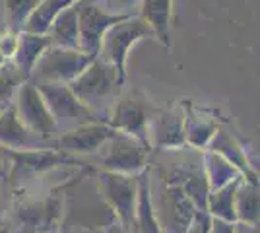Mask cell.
Instances as JSON below:
<instances>
[{
	"label": "cell",
	"mask_w": 260,
	"mask_h": 233,
	"mask_svg": "<svg viewBox=\"0 0 260 233\" xmlns=\"http://www.w3.org/2000/svg\"><path fill=\"white\" fill-rule=\"evenodd\" d=\"M76 99L86 105L101 122H107L109 113L120 95L122 84L119 82L117 70L101 58H93L91 64L68 84Z\"/></svg>",
	"instance_id": "obj_1"
},
{
	"label": "cell",
	"mask_w": 260,
	"mask_h": 233,
	"mask_svg": "<svg viewBox=\"0 0 260 233\" xmlns=\"http://www.w3.org/2000/svg\"><path fill=\"white\" fill-rule=\"evenodd\" d=\"M144 37H153L152 29L138 16H132L109 27L107 34L101 39L98 58L109 62L117 70V76L122 86L126 82V58H128L130 49Z\"/></svg>",
	"instance_id": "obj_2"
},
{
	"label": "cell",
	"mask_w": 260,
	"mask_h": 233,
	"mask_svg": "<svg viewBox=\"0 0 260 233\" xmlns=\"http://www.w3.org/2000/svg\"><path fill=\"white\" fill-rule=\"evenodd\" d=\"M93 56L86 55L76 49H62L51 45L43 55L39 56L37 64L31 70L33 84H70L78 78L89 64Z\"/></svg>",
	"instance_id": "obj_3"
},
{
	"label": "cell",
	"mask_w": 260,
	"mask_h": 233,
	"mask_svg": "<svg viewBox=\"0 0 260 233\" xmlns=\"http://www.w3.org/2000/svg\"><path fill=\"white\" fill-rule=\"evenodd\" d=\"M99 152L103 171L138 177L146 171L150 146L136 140L134 136L115 130V134L99 148Z\"/></svg>",
	"instance_id": "obj_4"
},
{
	"label": "cell",
	"mask_w": 260,
	"mask_h": 233,
	"mask_svg": "<svg viewBox=\"0 0 260 233\" xmlns=\"http://www.w3.org/2000/svg\"><path fill=\"white\" fill-rule=\"evenodd\" d=\"M35 86L47 103V109L53 117L58 134L68 132L82 124L101 122L86 105H82L76 99V95L66 84H35Z\"/></svg>",
	"instance_id": "obj_5"
},
{
	"label": "cell",
	"mask_w": 260,
	"mask_h": 233,
	"mask_svg": "<svg viewBox=\"0 0 260 233\" xmlns=\"http://www.w3.org/2000/svg\"><path fill=\"white\" fill-rule=\"evenodd\" d=\"M95 181L99 196L107 204L124 229L134 225V210L138 198V177L101 171Z\"/></svg>",
	"instance_id": "obj_6"
},
{
	"label": "cell",
	"mask_w": 260,
	"mask_h": 233,
	"mask_svg": "<svg viewBox=\"0 0 260 233\" xmlns=\"http://www.w3.org/2000/svg\"><path fill=\"white\" fill-rule=\"evenodd\" d=\"M153 111L155 109L140 91H126V93H120L117 97L113 109L109 113L107 124L113 130L134 136L136 140L150 146L148 124H150Z\"/></svg>",
	"instance_id": "obj_7"
},
{
	"label": "cell",
	"mask_w": 260,
	"mask_h": 233,
	"mask_svg": "<svg viewBox=\"0 0 260 233\" xmlns=\"http://www.w3.org/2000/svg\"><path fill=\"white\" fill-rule=\"evenodd\" d=\"M14 107H16L20 121L31 132L39 134L41 138H47V140H54L58 136L56 124L47 109V103L43 101L39 89L31 80H25L18 88L16 95H14Z\"/></svg>",
	"instance_id": "obj_8"
},
{
	"label": "cell",
	"mask_w": 260,
	"mask_h": 233,
	"mask_svg": "<svg viewBox=\"0 0 260 233\" xmlns=\"http://www.w3.org/2000/svg\"><path fill=\"white\" fill-rule=\"evenodd\" d=\"M126 20L124 16H113L101 10L93 0L78 2V29H80V51L89 56L99 55V45L109 27Z\"/></svg>",
	"instance_id": "obj_9"
},
{
	"label": "cell",
	"mask_w": 260,
	"mask_h": 233,
	"mask_svg": "<svg viewBox=\"0 0 260 233\" xmlns=\"http://www.w3.org/2000/svg\"><path fill=\"white\" fill-rule=\"evenodd\" d=\"M153 212L161 233H184L194 218L196 208L179 185H167L161 194V206L153 204Z\"/></svg>",
	"instance_id": "obj_10"
},
{
	"label": "cell",
	"mask_w": 260,
	"mask_h": 233,
	"mask_svg": "<svg viewBox=\"0 0 260 233\" xmlns=\"http://www.w3.org/2000/svg\"><path fill=\"white\" fill-rule=\"evenodd\" d=\"M0 146L10 152H35V150H54V140L41 138L31 132L18 117L14 101L0 113Z\"/></svg>",
	"instance_id": "obj_11"
},
{
	"label": "cell",
	"mask_w": 260,
	"mask_h": 233,
	"mask_svg": "<svg viewBox=\"0 0 260 233\" xmlns=\"http://www.w3.org/2000/svg\"><path fill=\"white\" fill-rule=\"evenodd\" d=\"M115 134L107 122H89L68 132L58 134L54 138V150L64 154H86L91 155Z\"/></svg>",
	"instance_id": "obj_12"
},
{
	"label": "cell",
	"mask_w": 260,
	"mask_h": 233,
	"mask_svg": "<svg viewBox=\"0 0 260 233\" xmlns=\"http://www.w3.org/2000/svg\"><path fill=\"white\" fill-rule=\"evenodd\" d=\"M184 109L173 107L165 111H153L148 124V142L157 148H181L184 146Z\"/></svg>",
	"instance_id": "obj_13"
},
{
	"label": "cell",
	"mask_w": 260,
	"mask_h": 233,
	"mask_svg": "<svg viewBox=\"0 0 260 233\" xmlns=\"http://www.w3.org/2000/svg\"><path fill=\"white\" fill-rule=\"evenodd\" d=\"M171 6L173 0H140L138 18L148 23L152 35L163 45L169 47V27H171Z\"/></svg>",
	"instance_id": "obj_14"
},
{
	"label": "cell",
	"mask_w": 260,
	"mask_h": 233,
	"mask_svg": "<svg viewBox=\"0 0 260 233\" xmlns=\"http://www.w3.org/2000/svg\"><path fill=\"white\" fill-rule=\"evenodd\" d=\"M51 47V39L47 35H35V34H25L20 31L18 34V47L10 62L20 70L25 80H29L33 66L37 64L39 56Z\"/></svg>",
	"instance_id": "obj_15"
},
{
	"label": "cell",
	"mask_w": 260,
	"mask_h": 233,
	"mask_svg": "<svg viewBox=\"0 0 260 233\" xmlns=\"http://www.w3.org/2000/svg\"><path fill=\"white\" fill-rule=\"evenodd\" d=\"M206 150L216 152V154H219L221 157H225L231 165L237 167L239 171H241V175L245 179H249L252 183H258V175H256V171L250 167L249 159H247V154H245V148L239 144L233 136H229L228 132H223V130L217 128L216 134L212 136V140H210V144H208Z\"/></svg>",
	"instance_id": "obj_16"
},
{
	"label": "cell",
	"mask_w": 260,
	"mask_h": 233,
	"mask_svg": "<svg viewBox=\"0 0 260 233\" xmlns=\"http://www.w3.org/2000/svg\"><path fill=\"white\" fill-rule=\"evenodd\" d=\"M184 109V144L194 146V148H200V150H206L212 136L216 134L217 124L216 121L206 115V113L198 111V109H192L188 107L186 103L183 105Z\"/></svg>",
	"instance_id": "obj_17"
},
{
	"label": "cell",
	"mask_w": 260,
	"mask_h": 233,
	"mask_svg": "<svg viewBox=\"0 0 260 233\" xmlns=\"http://www.w3.org/2000/svg\"><path fill=\"white\" fill-rule=\"evenodd\" d=\"M47 37L51 45L62 49H76L80 51V29H78V4L68 6L56 16Z\"/></svg>",
	"instance_id": "obj_18"
},
{
	"label": "cell",
	"mask_w": 260,
	"mask_h": 233,
	"mask_svg": "<svg viewBox=\"0 0 260 233\" xmlns=\"http://www.w3.org/2000/svg\"><path fill=\"white\" fill-rule=\"evenodd\" d=\"M134 225L140 233H161L152 204V183L150 173L144 171L138 175V198L134 210Z\"/></svg>",
	"instance_id": "obj_19"
},
{
	"label": "cell",
	"mask_w": 260,
	"mask_h": 233,
	"mask_svg": "<svg viewBox=\"0 0 260 233\" xmlns=\"http://www.w3.org/2000/svg\"><path fill=\"white\" fill-rule=\"evenodd\" d=\"M80 0H41L35 6V10L29 14V18H27V22H25L22 31L35 35H47L53 22L56 20V16L64 8L74 6Z\"/></svg>",
	"instance_id": "obj_20"
},
{
	"label": "cell",
	"mask_w": 260,
	"mask_h": 233,
	"mask_svg": "<svg viewBox=\"0 0 260 233\" xmlns=\"http://www.w3.org/2000/svg\"><path fill=\"white\" fill-rule=\"evenodd\" d=\"M12 165L18 171H31V173H43L53 167L68 161L62 152L58 150H35V152H10Z\"/></svg>",
	"instance_id": "obj_21"
},
{
	"label": "cell",
	"mask_w": 260,
	"mask_h": 233,
	"mask_svg": "<svg viewBox=\"0 0 260 233\" xmlns=\"http://www.w3.org/2000/svg\"><path fill=\"white\" fill-rule=\"evenodd\" d=\"M235 220L245 225H258V183L241 177L235 192Z\"/></svg>",
	"instance_id": "obj_22"
},
{
	"label": "cell",
	"mask_w": 260,
	"mask_h": 233,
	"mask_svg": "<svg viewBox=\"0 0 260 233\" xmlns=\"http://www.w3.org/2000/svg\"><path fill=\"white\" fill-rule=\"evenodd\" d=\"M204 177H206V183L210 187V192H212V190L221 189V187L229 185L231 181L239 179L241 171L235 165H231L225 157L206 150V154H204Z\"/></svg>",
	"instance_id": "obj_23"
},
{
	"label": "cell",
	"mask_w": 260,
	"mask_h": 233,
	"mask_svg": "<svg viewBox=\"0 0 260 233\" xmlns=\"http://www.w3.org/2000/svg\"><path fill=\"white\" fill-rule=\"evenodd\" d=\"M241 177H243V175H241ZM241 177L235 179V181H231L229 185L221 187V189L212 190V192L208 194L206 212L212 218L223 220V222L237 223V220H235V192H237Z\"/></svg>",
	"instance_id": "obj_24"
},
{
	"label": "cell",
	"mask_w": 260,
	"mask_h": 233,
	"mask_svg": "<svg viewBox=\"0 0 260 233\" xmlns=\"http://www.w3.org/2000/svg\"><path fill=\"white\" fill-rule=\"evenodd\" d=\"M41 0H2L4 18H6V29L12 34H20L27 22L29 14Z\"/></svg>",
	"instance_id": "obj_25"
},
{
	"label": "cell",
	"mask_w": 260,
	"mask_h": 233,
	"mask_svg": "<svg viewBox=\"0 0 260 233\" xmlns=\"http://www.w3.org/2000/svg\"><path fill=\"white\" fill-rule=\"evenodd\" d=\"M23 82H25V78L12 62H6L0 68V113L14 101V95Z\"/></svg>",
	"instance_id": "obj_26"
},
{
	"label": "cell",
	"mask_w": 260,
	"mask_h": 233,
	"mask_svg": "<svg viewBox=\"0 0 260 233\" xmlns=\"http://www.w3.org/2000/svg\"><path fill=\"white\" fill-rule=\"evenodd\" d=\"M93 2L107 14L124 16V18L138 16V8H140V0H93Z\"/></svg>",
	"instance_id": "obj_27"
},
{
	"label": "cell",
	"mask_w": 260,
	"mask_h": 233,
	"mask_svg": "<svg viewBox=\"0 0 260 233\" xmlns=\"http://www.w3.org/2000/svg\"><path fill=\"white\" fill-rule=\"evenodd\" d=\"M210 225H212V216L204 210H196L192 222L184 233H210Z\"/></svg>",
	"instance_id": "obj_28"
},
{
	"label": "cell",
	"mask_w": 260,
	"mask_h": 233,
	"mask_svg": "<svg viewBox=\"0 0 260 233\" xmlns=\"http://www.w3.org/2000/svg\"><path fill=\"white\" fill-rule=\"evenodd\" d=\"M16 47H18V34H12V31H4L0 35V55L4 56L6 60H12L14 58V53H16Z\"/></svg>",
	"instance_id": "obj_29"
},
{
	"label": "cell",
	"mask_w": 260,
	"mask_h": 233,
	"mask_svg": "<svg viewBox=\"0 0 260 233\" xmlns=\"http://www.w3.org/2000/svg\"><path fill=\"white\" fill-rule=\"evenodd\" d=\"M10 167H12L10 150H6V148H2V146H0V179L8 177Z\"/></svg>",
	"instance_id": "obj_30"
},
{
	"label": "cell",
	"mask_w": 260,
	"mask_h": 233,
	"mask_svg": "<svg viewBox=\"0 0 260 233\" xmlns=\"http://www.w3.org/2000/svg\"><path fill=\"white\" fill-rule=\"evenodd\" d=\"M210 233H235V223L223 222V220H216V218H212Z\"/></svg>",
	"instance_id": "obj_31"
},
{
	"label": "cell",
	"mask_w": 260,
	"mask_h": 233,
	"mask_svg": "<svg viewBox=\"0 0 260 233\" xmlns=\"http://www.w3.org/2000/svg\"><path fill=\"white\" fill-rule=\"evenodd\" d=\"M235 233H258V225H245V223H235Z\"/></svg>",
	"instance_id": "obj_32"
},
{
	"label": "cell",
	"mask_w": 260,
	"mask_h": 233,
	"mask_svg": "<svg viewBox=\"0 0 260 233\" xmlns=\"http://www.w3.org/2000/svg\"><path fill=\"white\" fill-rule=\"evenodd\" d=\"M6 31V18H4V8H2V0H0V35Z\"/></svg>",
	"instance_id": "obj_33"
},
{
	"label": "cell",
	"mask_w": 260,
	"mask_h": 233,
	"mask_svg": "<svg viewBox=\"0 0 260 233\" xmlns=\"http://www.w3.org/2000/svg\"><path fill=\"white\" fill-rule=\"evenodd\" d=\"M6 62H10V60H6V58H4V56L0 55V68L4 66V64H6Z\"/></svg>",
	"instance_id": "obj_34"
}]
</instances>
